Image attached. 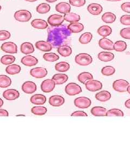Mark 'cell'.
<instances>
[{"label":"cell","mask_w":130,"mask_h":146,"mask_svg":"<svg viewBox=\"0 0 130 146\" xmlns=\"http://www.w3.org/2000/svg\"><path fill=\"white\" fill-rule=\"evenodd\" d=\"M69 4L74 7H80L85 5L86 0H69Z\"/></svg>","instance_id":"45"},{"label":"cell","mask_w":130,"mask_h":146,"mask_svg":"<svg viewBox=\"0 0 130 146\" xmlns=\"http://www.w3.org/2000/svg\"><path fill=\"white\" fill-rule=\"evenodd\" d=\"M47 70L44 67H36L33 68L31 70L30 74L31 76L35 78H42L46 76L47 75Z\"/></svg>","instance_id":"9"},{"label":"cell","mask_w":130,"mask_h":146,"mask_svg":"<svg viewBox=\"0 0 130 146\" xmlns=\"http://www.w3.org/2000/svg\"><path fill=\"white\" fill-rule=\"evenodd\" d=\"M103 7L98 3H91L87 7V11L93 15H99L103 11Z\"/></svg>","instance_id":"16"},{"label":"cell","mask_w":130,"mask_h":146,"mask_svg":"<svg viewBox=\"0 0 130 146\" xmlns=\"http://www.w3.org/2000/svg\"><path fill=\"white\" fill-rule=\"evenodd\" d=\"M64 20L70 23L79 22L80 20V16L79 15L73 13H68L63 16Z\"/></svg>","instance_id":"29"},{"label":"cell","mask_w":130,"mask_h":146,"mask_svg":"<svg viewBox=\"0 0 130 146\" xmlns=\"http://www.w3.org/2000/svg\"><path fill=\"white\" fill-rule=\"evenodd\" d=\"M11 84V78L5 75H0V87L7 88Z\"/></svg>","instance_id":"34"},{"label":"cell","mask_w":130,"mask_h":146,"mask_svg":"<svg viewBox=\"0 0 130 146\" xmlns=\"http://www.w3.org/2000/svg\"><path fill=\"white\" fill-rule=\"evenodd\" d=\"M68 29L72 33H79L83 31L84 29V26L82 23L78 22L71 23L67 26Z\"/></svg>","instance_id":"23"},{"label":"cell","mask_w":130,"mask_h":146,"mask_svg":"<svg viewBox=\"0 0 130 146\" xmlns=\"http://www.w3.org/2000/svg\"><path fill=\"white\" fill-rule=\"evenodd\" d=\"M72 116H87L88 115L86 113H85L83 111H81V110H77L71 114Z\"/></svg>","instance_id":"49"},{"label":"cell","mask_w":130,"mask_h":146,"mask_svg":"<svg viewBox=\"0 0 130 146\" xmlns=\"http://www.w3.org/2000/svg\"><path fill=\"white\" fill-rule=\"evenodd\" d=\"M98 58L101 61L109 62L114 59L115 55L112 52H101L98 54Z\"/></svg>","instance_id":"24"},{"label":"cell","mask_w":130,"mask_h":146,"mask_svg":"<svg viewBox=\"0 0 130 146\" xmlns=\"http://www.w3.org/2000/svg\"><path fill=\"white\" fill-rule=\"evenodd\" d=\"M101 72L103 75L109 76L113 75L115 74V69L113 67L108 66L102 68Z\"/></svg>","instance_id":"42"},{"label":"cell","mask_w":130,"mask_h":146,"mask_svg":"<svg viewBox=\"0 0 130 146\" xmlns=\"http://www.w3.org/2000/svg\"><path fill=\"white\" fill-rule=\"evenodd\" d=\"M3 104H4V102H3V100L1 98H0V108L1 107H2V106L3 105Z\"/></svg>","instance_id":"52"},{"label":"cell","mask_w":130,"mask_h":146,"mask_svg":"<svg viewBox=\"0 0 130 146\" xmlns=\"http://www.w3.org/2000/svg\"><path fill=\"white\" fill-rule=\"evenodd\" d=\"M37 11L39 14H46L49 12L51 9V7L48 4L46 3H42L37 5Z\"/></svg>","instance_id":"39"},{"label":"cell","mask_w":130,"mask_h":146,"mask_svg":"<svg viewBox=\"0 0 130 146\" xmlns=\"http://www.w3.org/2000/svg\"><path fill=\"white\" fill-rule=\"evenodd\" d=\"M35 47L37 49L44 52H50L53 48V46L50 43L45 41H39L36 42Z\"/></svg>","instance_id":"15"},{"label":"cell","mask_w":130,"mask_h":146,"mask_svg":"<svg viewBox=\"0 0 130 146\" xmlns=\"http://www.w3.org/2000/svg\"><path fill=\"white\" fill-rule=\"evenodd\" d=\"M92 38H93V35L89 32H86L83 33L79 37V41L80 43L86 44H88L91 42Z\"/></svg>","instance_id":"35"},{"label":"cell","mask_w":130,"mask_h":146,"mask_svg":"<svg viewBox=\"0 0 130 146\" xmlns=\"http://www.w3.org/2000/svg\"><path fill=\"white\" fill-rule=\"evenodd\" d=\"M127 92L130 94V85H129V86L127 87Z\"/></svg>","instance_id":"54"},{"label":"cell","mask_w":130,"mask_h":146,"mask_svg":"<svg viewBox=\"0 0 130 146\" xmlns=\"http://www.w3.org/2000/svg\"><path fill=\"white\" fill-rule=\"evenodd\" d=\"M37 89V84L32 81H26L22 86V91L26 94L34 93Z\"/></svg>","instance_id":"12"},{"label":"cell","mask_w":130,"mask_h":146,"mask_svg":"<svg viewBox=\"0 0 130 146\" xmlns=\"http://www.w3.org/2000/svg\"><path fill=\"white\" fill-rule=\"evenodd\" d=\"M15 58L13 55H5L1 58V62L4 65H10L15 61Z\"/></svg>","instance_id":"41"},{"label":"cell","mask_w":130,"mask_h":146,"mask_svg":"<svg viewBox=\"0 0 130 146\" xmlns=\"http://www.w3.org/2000/svg\"><path fill=\"white\" fill-rule=\"evenodd\" d=\"M21 62L23 65L26 66L32 67L37 64L38 60L33 56L27 55L22 58Z\"/></svg>","instance_id":"18"},{"label":"cell","mask_w":130,"mask_h":146,"mask_svg":"<svg viewBox=\"0 0 130 146\" xmlns=\"http://www.w3.org/2000/svg\"><path fill=\"white\" fill-rule=\"evenodd\" d=\"M1 49L7 53L16 54L17 52V47L14 42H5L1 45Z\"/></svg>","instance_id":"11"},{"label":"cell","mask_w":130,"mask_h":146,"mask_svg":"<svg viewBox=\"0 0 130 146\" xmlns=\"http://www.w3.org/2000/svg\"><path fill=\"white\" fill-rule=\"evenodd\" d=\"M47 2H49V3H53V2H56L57 0H46Z\"/></svg>","instance_id":"53"},{"label":"cell","mask_w":130,"mask_h":146,"mask_svg":"<svg viewBox=\"0 0 130 146\" xmlns=\"http://www.w3.org/2000/svg\"><path fill=\"white\" fill-rule=\"evenodd\" d=\"M70 68V65L66 62H60L57 63L55 66V70L59 72H66Z\"/></svg>","instance_id":"36"},{"label":"cell","mask_w":130,"mask_h":146,"mask_svg":"<svg viewBox=\"0 0 130 146\" xmlns=\"http://www.w3.org/2000/svg\"><path fill=\"white\" fill-rule=\"evenodd\" d=\"M75 61L80 66H86L92 63L93 58L87 53H80L76 55Z\"/></svg>","instance_id":"2"},{"label":"cell","mask_w":130,"mask_h":146,"mask_svg":"<svg viewBox=\"0 0 130 146\" xmlns=\"http://www.w3.org/2000/svg\"><path fill=\"white\" fill-rule=\"evenodd\" d=\"M31 26L39 29H45L48 28L47 22L42 19H35L31 21Z\"/></svg>","instance_id":"22"},{"label":"cell","mask_w":130,"mask_h":146,"mask_svg":"<svg viewBox=\"0 0 130 146\" xmlns=\"http://www.w3.org/2000/svg\"><path fill=\"white\" fill-rule=\"evenodd\" d=\"M11 36V33L7 31H0V41H5L9 39Z\"/></svg>","instance_id":"46"},{"label":"cell","mask_w":130,"mask_h":146,"mask_svg":"<svg viewBox=\"0 0 130 146\" xmlns=\"http://www.w3.org/2000/svg\"><path fill=\"white\" fill-rule=\"evenodd\" d=\"M1 9H2V7H1V5H0V11H1Z\"/></svg>","instance_id":"57"},{"label":"cell","mask_w":130,"mask_h":146,"mask_svg":"<svg viewBox=\"0 0 130 146\" xmlns=\"http://www.w3.org/2000/svg\"><path fill=\"white\" fill-rule=\"evenodd\" d=\"M71 9V5L68 3L67 2H60L58 3L55 6V10L57 11V12L62 13L63 14H66L70 12Z\"/></svg>","instance_id":"19"},{"label":"cell","mask_w":130,"mask_h":146,"mask_svg":"<svg viewBox=\"0 0 130 146\" xmlns=\"http://www.w3.org/2000/svg\"><path fill=\"white\" fill-rule=\"evenodd\" d=\"M65 92L69 96H74L81 93L82 92V89L78 84L71 82L66 86Z\"/></svg>","instance_id":"4"},{"label":"cell","mask_w":130,"mask_h":146,"mask_svg":"<svg viewBox=\"0 0 130 146\" xmlns=\"http://www.w3.org/2000/svg\"><path fill=\"white\" fill-rule=\"evenodd\" d=\"M107 1H111V2H117V1H120L121 0H106Z\"/></svg>","instance_id":"55"},{"label":"cell","mask_w":130,"mask_h":146,"mask_svg":"<svg viewBox=\"0 0 130 146\" xmlns=\"http://www.w3.org/2000/svg\"><path fill=\"white\" fill-rule=\"evenodd\" d=\"M31 111L34 115H43L47 113V109L45 107L36 106L31 108Z\"/></svg>","instance_id":"38"},{"label":"cell","mask_w":130,"mask_h":146,"mask_svg":"<svg viewBox=\"0 0 130 146\" xmlns=\"http://www.w3.org/2000/svg\"><path fill=\"white\" fill-rule=\"evenodd\" d=\"M74 105L79 108H88L91 105V100L86 97H79L74 100Z\"/></svg>","instance_id":"6"},{"label":"cell","mask_w":130,"mask_h":146,"mask_svg":"<svg viewBox=\"0 0 130 146\" xmlns=\"http://www.w3.org/2000/svg\"><path fill=\"white\" fill-rule=\"evenodd\" d=\"M101 19L106 23H112L116 20V16L112 13L106 12L103 15Z\"/></svg>","instance_id":"32"},{"label":"cell","mask_w":130,"mask_h":146,"mask_svg":"<svg viewBox=\"0 0 130 146\" xmlns=\"http://www.w3.org/2000/svg\"><path fill=\"white\" fill-rule=\"evenodd\" d=\"M124 113L122 110L119 109L114 108L109 110L107 111L106 116H124Z\"/></svg>","instance_id":"43"},{"label":"cell","mask_w":130,"mask_h":146,"mask_svg":"<svg viewBox=\"0 0 130 146\" xmlns=\"http://www.w3.org/2000/svg\"><path fill=\"white\" fill-rule=\"evenodd\" d=\"M20 50L22 53L24 54H30L34 52V47L33 44L30 42H24L21 45Z\"/></svg>","instance_id":"25"},{"label":"cell","mask_w":130,"mask_h":146,"mask_svg":"<svg viewBox=\"0 0 130 146\" xmlns=\"http://www.w3.org/2000/svg\"><path fill=\"white\" fill-rule=\"evenodd\" d=\"M20 96L19 91L14 89H9L3 93V97L7 100H15Z\"/></svg>","instance_id":"13"},{"label":"cell","mask_w":130,"mask_h":146,"mask_svg":"<svg viewBox=\"0 0 130 146\" xmlns=\"http://www.w3.org/2000/svg\"><path fill=\"white\" fill-rule=\"evenodd\" d=\"M68 79V76L65 74H56L53 78L52 80L55 82L56 84H65Z\"/></svg>","instance_id":"28"},{"label":"cell","mask_w":130,"mask_h":146,"mask_svg":"<svg viewBox=\"0 0 130 146\" xmlns=\"http://www.w3.org/2000/svg\"><path fill=\"white\" fill-rule=\"evenodd\" d=\"M129 85V83L128 81L123 79H120L114 81L113 83V88L117 92L123 93L127 92V88Z\"/></svg>","instance_id":"5"},{"label":"cell","mask_w":130,"mask_h":146,"mask_svg":"<svg viewBox=\"0 0 130 146\" xmlns=\"http://www.w3.org/2000/svg\"><path fill=\"white\" fill-rule=\"evenodd\" d=\"M113 49L116 52H123L127 49V44L123 41H116L113 44Z\"/></svg>","instance_id":"37"},{"label":"cell","mask_w":130,"mask_h":146,"mask_svg":"<svg viewBox=\"0 0 130 146\" xmlns=\"http://www.w3.org/2000/svg\"><path fill=\"white\" fill-rule=\"evenodd\" d=\"M120 23L125 26H130V15H123L120 19Z\"/></svg>","instance_id":"47"},{"label":"cell","mask_w":130,"mask_h":146,"mask_svg":"<svg viewBox=\"0 0 130 146\" xmlns=\"http://www.w3.org/2000/svg\"><path fill=\"white\" fill-rule=\"evenodd\" d=\"M107 111V110L106 108L103 107H100V106L94 107L91 110V114L95 116H106Z\"/></svg>","instance_id":"27"},{"label":"cell","mask_w":130,"mask_h":146,"mask_svg":"<svg viewBox=\"0 0 130 146\" xmlns=\"http://www.w3.org/2000/svg\"><path fill=\"white\" fill-rule=\"evenodd\" d=\"M121 9L126 13H130V2L123 3L121 5Z\"/></svg>","instance_id":"48"},{"label":"cell","mask_w":130,"mask_h":146,"mask_svg":"<svg viewBox=\"0 0 130 146\" xmlns=\"http://www.w3.org/2000/svg\"><path fill=\"white\" fill-rule=\"evenodd\" d=\"M46 97L42 94H37L33 95L31 98V102L33 104L42 105L46 102Z\"/></svg>","instance_id":"20"},{"label":"cell","mask_w":130,"mask_h":146,"mask_svg":"<svg viewBox=\"0 0 130 146\" xmlns=\"http://www.w3.org/2000/svg\"><path fill=\"white\" fill-rule=\"evenodd\" d=\"M85 87L89 91L96 92L100 90L103 88V84L98 80H90L85 83Z\"/></svg>","instance_id":"7"},{"label":"cell","mask_w":130,"mask_h":146,"mask_svg":"<svg viewBox=\"0 0 130 146\" xmlns=\"http://www.w3.org/2000/svg\"><path fill=\"white\" fill-rule=\"evenodd\" d=\"M125 106L127 108L130 109V99L125 101Z\"/></svg>","instance_id":"51"},{"label":"cell","mask_w":130,"mask_h":146,"mask_svg":"<svg viewBox=\"0 0 130 146\" xmlns=\"http://www.w3.org/2000/svg\"><path fill=\"white\" fill-rule=\"evenodd\" d=\"M63 16L61 15L53 14L48 18V23L51 26H57L63 24L64 21Z\"/></svg>","instance_id":"10"},{"label":"cell","mask_w":130,"mask_h":146,"mask_svg":"<svg viewBox=\"0 0 130 146\" xmlns=\"http://www.w3.org/2000/svg\"><path fill=\"white\" fill-rule=\"evenodd\" d=\"M26 1H28V2H35L37 0H25Z\"/></svg>","instance_id":"56"},{"label":"cell","mask_w":130,"mask_h":146,"mask_svg":"<svg viewBox=\"0 0 130 146\" xmlns=\"http://www.w3.org/2000/svg\"><path fill=\"white\" fill-rule=\"evenodd\" d=\"M55 83L52 79H47L44 80L41 84L42 91L44 93H51L55 88Z\"/></svg>","instance_id":"8"},{"label":"cell","mask_w":130,"mask_h":146,"mask_svg":"<svg viewBox=\"0 0 130 146\" xmlns=\"http://www.w3.org/2000/svg\"><path fill=\"white\" fill-rule=\"evenodd\" d=\"M14 16L16 20L17 21L21 22H27L31 19L32 15L29 11L20 10L16 11Z\"/></svg>","instance_id":"3"},{"label":"cell","mask_w":130,"mask_h":146,"mask_svg":"<svg viewBox=\"0 0 130 146\" xmlns=\"http://www.w3.org/2000/svg\"><path fill=\"white\" fill-rule=\"evenodd\" d=\"M93 78V76L92 74L89 72H83L80 73L78 76V81L81 84H85V83L90 80Z\"/></svg>","instance_id":"33"},{"label":"cell","mask_w":130,"mask_h":146,"mask_svg":"<svg viewBox=\"0 0 130 146\" xmlns=\"http://www.w3.org/2000/svg\"><path fill=\"white\" fill-rule=\"evenodd\" d=\"M43 58L44 60L48 62H55L59 59V56L57 54L54 52H48L45 53Z\"/></svg>","instance_id":"40"},{"label":"cell","mask_w":130,"mask_h":146,"mask_svg":"<svg viewBox=\"0 0 130 146\" xmlns=\"http://www.w3.org/2000/svg\"><path fill=\"white\" fill-rule=\"evenodd\" d=\"M57 52L63 57L69 56L72 52V49L71 47L67 44L60 46L57 48Z\"/></svg>","instance_id":"21"},{"label":"cell","mask_w":130,"mask_h":146,"mask_svg":"<svg viewBox=\"0 0 130 146\" xmlns=\"http://www.w3.org/2000/svg\"><path fill=\"white\" fill-rule=\"evenodd\" d=\"M71 32L65 25L49 27L48 29L47 42L54 48L65 45L71 41Z\"/></svg>","instance_id":"1"},{"label":"cell","mask_w":130,"mask_h":146,"mask_svg":"<svg viewBox=\"0 0 130 146\" xmlns=\"http://www.w3.org/2000/svg\"><path fill=\"white\" fill-rule=\"evenodd\" d=\"M120 35L123 38L130 40V28H125L120 31Z\"/></svg>","instance_id":"44"},{"label":"cell","mask_w":130,"mask_h":146,"mask_svg":"<svg viewBox=\"0 0 130 146\" xmlns=\"http://www.w3.org/2000/svg\"><path fill=\"white\" fill-rule=\"evenodd\" d=\"M99 47L103 49L112 50L113 49V42L109 39H108L106 37H103L101 38L99 41Z\"/></svg>","instance_id":"14"},{"label":"cell","mask_w":130,"mask_h":146,"mask_svg":"<svg viewBox=\"0 0 130 146\" xmlns=\"http://www.w3.org/2000/svg\"><path fill=\"white\" fill-rule=\"evenodd\" d=\"M49 103L53 107H60L64 104L65 99L60 95H53L49 99Z\"/></svg>","instance_id":"17"},{"label":"cell","mask_w":130,"mask_h":146,"mask_svg":"<svg viewBox=\"0 0 130 146\" xmlns=\"http://www.w3.org/2000/svg\"><path fill=\"white\" fill-rule=\"evenodd\" d=\"M97 32L99 35L105 37L109 36L112 34V29L110 27L108 26H102L99 27Z\"/></svg>","instance_id":"30"},{"label":"cell","mask_w":130,"mask_h":146,"mask_svg":"<svg viewBox=\"0 0 130 146\" xmlns=\"http://www.w3.org/2000/svg\"><path fill=\"white\" fill-rule=\"evenodd\" d=\"M111 98V94L107 90H102L95 95V99L100 102H106Z\"/></svg>","instance_id":"26"},{"label":"cell","mask_w":130,"mask_h":146,"mask_svg":"<svg viewBox=\"0 0 130 146\" xmlns=\"http://www.w3.org/2000/svg\"><path fill=\"white\" fill-rule=\"evenodd\" d=\"M21 67L16 64L9 65L5 68V72L10 75H15L21 72Z\"/></svg>","instance_id":"31"},{"label":"cell","mask_w":130,"mask_h":146,"mask_svg":"<svg viewBox=\"0 0 130 146\" xmlns=\"http://www.w3.org/2000/svg\"><path fill=\"white\" fill-rule=\"evenodd\" d=\"M9 113L7 110L0 109V116H8Z\"/></svg>","instance_id":"50"}]
</instances>
